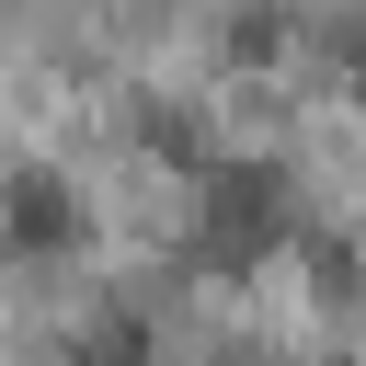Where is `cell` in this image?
<instances>
[{"instance_id": "obj_1", "label": "cell", "mask_w": 366, "mask_h": 366, "mask_svg": "<svg viewBox=\"0 0 366 366\" xmlns=\"http://www.w3.org/2000/svg\"><path fill=\"white\" fill-rule=\"evenodd\" d=\"M274 229H286V206H274L263 172H217V183H206V252H217V263H263Z\"/></svg>"}, {"instance_id": "obj_2", "label": "cell", "mask_w": 366, "mask_h": 366, "mask_svg": "<svg viewBox=\"0 0 366 366\" xmlns=\"http://www.w3.org/2000/svg\"><path fill=\"white\" fill-rule=\"evenodd\" d=\"M57 240H69V194L46 172H23L11 183V252H57Z\"/></svg>"}]
</instances>
